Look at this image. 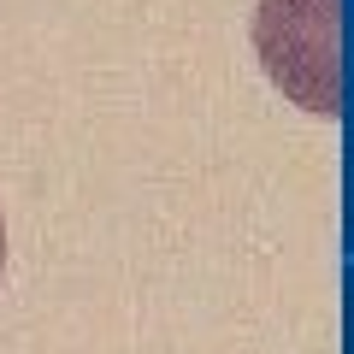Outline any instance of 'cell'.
<instances>
[{
	"mask_svg": "<svg viewBox=\"0 0 354 354\" xmlns=\"http://www.w3.org/2000/svg\"><path fill=\"white\" fill-rule=\"evenodd\" d=\"M254 48L266 77L307 113H342V59H337V0H260Z\"/></svg>",
	"mask_w": 354,
	"mask_h": 354,
	"instance_id": "6da1fadb",
	"label": "cell"
},
{
	"mask_svg": "<svg viewBox=\"0 0 354 354\" xmlns=\"http://www.w3.org/2000/svg\"><path fill=\"white\" fill-rule=\"evenodd\" d=\"M0 266H6V225H0Z\"/></svg>",
	"mask_w": 354,
	"mask_h": 354,
	"instance_id": "7a4b0ae2",
	"label": "cell"
}]
</instances>
